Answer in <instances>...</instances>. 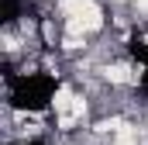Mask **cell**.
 <instances>
[{
	"mask_svg": "<svg viewBox=\"0 0 148 145\" xmlns=\"http://www.w3.org/2000/svg\"><path fill=\"white\" fill-rule=\"evenodd\" d=\"M62 93V76L48 66H24L10 69L3 76V100L14 114L24 117H41L55 107Z\"/></svg>",
	"mask_w": 148,
	"mask_h": 145,
	"instance_id": "obj_1",
	"label": "cell"
},
{
	"mask_svg": "<svg viewBox=\"0 0 148 145\" xmlns=\"http://www.w3.org/2000/svg\"><path fill=\"white\" fill-rule=\"evenodd\" d=\"M124 55L131 59V66L138 72L148 69V35L145 31H131V35L124 38Z\"/></svg>",
	"mask_w": 148,
	"mask_h": 145,
	"instance_id": "obj_2",
	"label": "cell"
},
{
	"mask_svg": "<svg viewBox=\"0 0 148 145\" xmlns=\"http://www.w3.org/2000/svg\"><path fill=\"white\" fill-rule=\"evenodd\" d=\"M24 14H28V0H3V14H0V17H3L7 28H14Z\"/></svg>",
	"mask_w": 148,
	"mask_h": 145,
	"instance_id": "obj_3",
	"label": "cell"
},
{
	"mask_svg": "<svg viewBox=\"0 0 148 145\" xmlns=\"http://www.w3.org/2000/svg\"><path fill=\"white\" fill-rule=\"evenodd\" d=\"M134 97H138L141 104H148V69H141L138 79H134Z\"/></svg>",
	"mask_w": 148,
	"mask_h": 145,
	"instance_id": "obj_4",
	"label": "cell"
},
{
	"mask_svg": "<svg viewBox=\"0 0 148 145\" xmlns=\"http://www.w3.org/2000/svg\"><path fill=\"white\" fill-rule=\"evenodd\" d=\"M17 145H52V142H48L45 135H28V138H21Z\"/></svg>",
	"mask_w": 148,
	"mask_h": 145,
	"instance_id": "obj_5",
	"label": "cell"
}]
</instances>
